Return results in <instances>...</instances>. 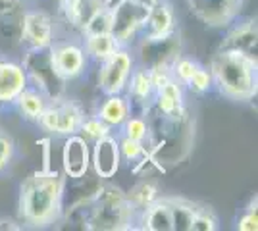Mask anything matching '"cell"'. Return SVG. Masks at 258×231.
Segmentation results:
<instances>
[{
  "label": "cell",
  "instance_id": "6da1fadb",
  "mask_svg": "<svg viewBox=\"0 0 258 231\" xmlns=\"http://www.w3.org/2000/svg\"><path fill=\"white\" fill-rule=\"evenodd\" d=\"M66 176L54 170H39L25 177L20 187V216L31 227H46L62 220Z\"/></svg>",
  "mask_w": 258,
  "mask_h": 231
},
{
  "label": "cell",
  "instance_id": "7a4b0ae2",
  "mask_svg": "<svg viewBox=\"0 0 258 231\" xmlns=\"http://www.w3.org/2000/svg\"><path fill=\"white\" fill-rule=\"evenodd\" d=\"M210 73L214 89L222 97L237 102H247L256 97L258 91V62L247 56L218 50L210 60Z\"/></svg>",
  "mask_w": 258,
  "mask_h": 231
},
{
  "label": "cell",
  "instance_id": "3957f363",
  "mask_svg": "<svg viewBox=\"0 0 258 231\" xmlns=\"http://www.w3.org/2000/svg\"><path fill=\"white\" fill-rule=\"evenodd\" d=\"M139 214L131 206L127 195L116 185L102 183L97 197L93 198V212L89 220V229L116 231L131 229L137 223Z\"/></svg>",
  "mask_w": 258,
  "mask_h": 231
},
{
  "label": "cell",
  "instance_id": "277c9868",
  "mask_svg": "<svg viewBox=\"0 0 258 231\" xmlns=\"http://www.w3.org/2000/svg\"><path fill=\"white\" fill-rule=\"evenodd\" d=\"M22 62L23 69L27 73L29 85L39 89L48 100L60 99L66 95V83L56 71L50 58V46L39 48V50H23Z\"/></svg>",
  "mask_w": 258,
  "mask_h": 231
},
{
  "label": "cell",
  "instance_id": "5b68a950",
  "mask_svg": "<svg viewBox=\"0 0 258 231\" xmlns=\"http://www.w3.org/2000/svg\"><path fill=\"white\" fill-rule=\"evenodd\" d=\"M85 118L83 106L76 100L60 97V99L48 100V104L44 106L43 114L39 116V120L35 121L44 133L54 135V137H70L79 133V127Z\"/></svg>",
  "mask_w": 258,
  "mask_h": 231
},
{
  "label": "cell",
  "instance_id": "8992f818",
  "mask_svg": "<svg viewBox=\"0 0 258 231\" xmlns=\"http://www.w3.org/2000/svg\"><path fill=\"white\" fill-rule=\"evenodd\" d=\"M151 4L143 0H121L110 10V35L119 46H131L139 39Z\"/></svg>",
  "mask_w": 258,
  "mask_h": 231
},
{
  "label": "cell",
  "instance_id": "52a82bcc",
  "mask_svg": "<svg viewBox=\"0 0 258 231\" xmlns=\"http://www.w3.org/2000/svg\"><path fill=\"white\" fill-rule=\"evenodd\" d=\"M135 43H137L135 48H131L135 56V64L147 69L160 66L172 67V64L183 52L181 35L177 29L164 37H152V39L141 37Z\"/></svg>",
  "mask_w": 258,
  "mask_h": 231
},
{
  "label": "cell",
  "instance_id": "ba28073f",
  "mask_svg": "<svg viewBox=\"0 0 258 231\" xmlns=\"http://www.w3.org/2000/svg\"><path fill=\"white\" fill-rule=\"evenodd\" d=\"M135 67V56L131 46H118L114 54H110L98 64V89L102 95H119L127 87L131 71Z\"/></svg>",
  "mask_w": 258,
  "mask_h": 231
},
{
  "label": "cell",
  "instance_id": "9c48e42d",
  "mask_svg": "<svg viewBox=\"0 0 258 231\" xmlns=\"http://www.w3.org/2000/svg\"><path fill=\"white\" fill-rule=\"evenodd\" d=\"M50 58L56 71L66 83L79 79L89 66V58L83 50V44L81 41L74 39H56L50 44Z\"/></svg>",
  "mask_w": 258,
  "mask_h": 231
},
{
  "label": "cell",
  "instance_id": "30bf717a",
  "mask_svg": "<svg viewBox=\"0 0 258 231\" xmlns=\"http://www.w3.org/2000/svg\"><path fill=\"white\" fill-rule=\"evenodd\" d=\"M56 41V18L44 10H25L22 50L48 48Z\"/></svg>",
  "mask_w": 258,
  "mask_h": 231
},
{
  "label": "cell",
  "instance_id": "8fae6325",
  "mask_svg": "<svg viewBox=\"0 0 258 231\" xmlns=\"http://www.w3.org/2000/svg\"><path fill=\"white\" fill-rule=\"evenodd\" d=\"M189 10L208 27H227L237 20L241 0H187Z\"/></svg>",
  "mask_w": 258,
  "mask_h": 231
},
{
  "label": "cell",
  "instance_id": "7c38bea8",
  "mask_svg": "<svg viewBox=\"0 0 258 231\" xmlns=\"http://www.w3.org/2000/svg\"><path fill=\"white\" fill-rule=\"evenodd\" d=\"M29 79L20 60L0 54V108H12Z\"/></svg>",
  "mask_w": 258,
  "mask_h": 231
},
{
  "label": "cell",
  "instance_id": "4fadbf2b",
  "mask_svg": "<svg viewBox=\"0 0 258 231\" xmlns=\"http://www.w3.org/2000/svg\"><path fill=\"white\" fill-rule=\"evenodd\" d=\"M121 156L118 148V135L110 133L91 143V168L102 181H108L118 174Z\"/></svg>",
  "mask_w": 258,
  "mask_h": 231
},
{
  "label": "cell",
  "instance_id": "5bb4252c",
  "mask_svg": "<svg viewBox=\"0 0 258 231\" xmlns=\"http://www.w3.org/2000/svg\"><path fill=\"white\" fill-rule=\"evenodd\" d=\"M91 170V143L79 133L64 137L62 146V174L68 179L85 176Z\"/></svg>",
  "mask_w": 258,
  "mask_h": 231
},
{
  "label": "cell",
  "instance_id": "9a60e30c",
  "mask_svg": "<svg viewBox=\"0 0 258 231\" xmlns=\"http://www.w3.org/2000/svg\"><path fill=\"white\" fill-rule=\"evenodd\" d=\"M218 50H229V52H237L256 60L258 62V29L256 20H245L241 23H233L231 29L227 31L224 41L220 44Z\"/></svg>",
  "mask_w": 258,
  "mask_h": 231
},
{
  "label": "cell",
  "instance_id": "2e32d148",
  "mask_svg": "<svg viewBox=\"0 0 258 231\" xmlns=\"http://www.w3.org/2000/svg\"><path fill=\"white\" fill-rule=\"evenodd\" d=\"M152 106L173 121H187V108H185V87L175 79H170L166 85L156 89Z\"/></svg>",
  "mask_w": 258,
  "mask_h": 231
},
{
  "label": "cell",
  "instance_id": "e0dca14e",
  "mask_svg": "<svg viewBox=\"0 0 258 231\" xmlns=\"http://www.w3.org/2000/svg\"><path fill=\"white\" fill-rule=\"evenodd\" d=\"M100 10V4L97 0H64L58 4V16L60 22L66 23L68 29L81 37L89 20Z\"/></svg>",
  "mask_w": 258,
  "mask_h": 231
},
{
  "label": "cell",
  "instance_id": "ac0fdd59",
  "mask_svg": "<svg viewBox=\"0 0 258 231\" xmlns=\"http://www.w3.org/2000/svg\"><path fill=\"white\" fill-rule=\"evenodd\" d=\"M175 14H173L172 4L168 0H156L151 4V10L147 16V22L143 25L139 39H152V37H164L175 31Z\"/></svg>",
  "mask_w": 258,
  "mask_h": 231
},
{
  "label": "cell",
  "instance_id": "d6986e66",
  "mask_svg": "<svg viewBox=\"0 0 258 231\" xmlns=\"http://www.w3.org/2000/svg\"><path fill=\"white\" fill-rule=\"evenodd\" d=\"M141 223V229L149 231H173L172 225V208H170V198H156L152 204H149L137 218Z\"/></svg>",
  "mask_w": 258,
  "mask_h": 231
},
{
  "label": "cell",
  "instance_id": "ffe728a7",
  "mask_svg": "<svg viewBox=\"0 0 258 231\" xmlns=\"http://www.w3.org/2000/svg\"><path fill=\"white\" fill-rule=\"evenodd\" d=\"M95 116H98L112 131L119 129L121 123L131 116L127 97L123 93H119V95H104V100L98 104Z\"/></svg>",
  "mask_w": 258,
  "mask_h": 231
},
{
  "label": "cell",
  "instance_id": "44dd1931",
  "mask_svg": "<svg viewBox=\"0 0 258 231\" xmlns=\"http://www.w3.org/2000/svg\"><path fill=\"white\" fill-rule=\"evenodd\" d=\"M81 44H83V50H85L89 62H95L97 66L100 62H104L110 54H114L116 48L119 46V44L116 43V39L110 33L81 37Z\"/></svg>",
  "mask_w": 258,
  "mask_h": 231
},
{
  "label": "cell",
  "instance_id": "7402d4cb",
  "mask_svg": "<svg viewBox=\"0 0 258 231\" xmlns=\"http://www.w3.org/2000/svg\"><path fill=\"white\" fill-rule=\"evenodd\" d=\"M46 104H48V99L44 97L39 89H35L29 85V87H25L22 91V95L18 97V100H16L14 106H16L18 112L22 114L23 120L37 121L39 120V116L43 114Z\"/></svg>",
  "mask_w": 258,
  "mask_h": 231
},
{
  "label": "cell",
  "instance_id": "603a6c76",
  "mask_svg": "<svg viewBox=\"0 0 258 231\" xmlns=\"http://www.w3.org/2000/svg\"><path fill=\"white\" fill-rule=\"evenodd\" d=\"M118 148L121 160H125L129 166H133L135 172L141 170V168H145L149 162H152L151 154L147 150L145 143H139V141H133V139L118 135Z\"/></svg>",
  "mask_w": 258,
  "mask_h": 231
},
{
  "label": "cell",
  "instance_id": "cb8c5ba5",
  "mask_svg": "<svg viewBox=\"0 0 258 231\" xmlns=\"http://www.w3.org/2000/svg\"><path fill=\"white\" fill-rule=\"evenodd\" d=\"M170 208H172L173 231H191L197 204L185 198H170Z\"/></svg>",
  "mask_w": 258,
  "mask_h": 231
},
{
  "label": "cell",
  "instance_id": "d4e9b609",
  "mask_svg": "<svg viewBox=\"0 0 258 231\" xmlns=\"http://www.w3.org/2000/svg\"><path fill=\"white\" fill-rule=\"evenodd\" d=\"M125 195H127L129 202H131V206L135 208V212L141 214L149 204H152V202L158 198V189H156V185L151 183V181H141V183H137V185L131 189L129 193H125Z\"/></svg>",
  "mask_w": 258,
  "mask_h": 231
},
{
  "label": "cell",
  "instance_id": "484cf974",
  "mask_svg": "<svg viewBox=\"0 0 258 231\" xmlns=\"http://www.w3.org/2000/svg\"><path fill=\"white\" fill-rule=\"evenodd\" d=\"M118 135L127 137V139H133V141H139V143H145L147 137H149V121H147L145 116H135V114H131L127 120L121 123Z\"/></svg>",
  "mask_w": 258,
  "mask_h": 231
},
{
  "label": "cell",
  "instance_id": "4316f807",
  "mask_svg": "<svg viewBox=\"0 0 258 231\" xmlns=\"http://www.w3.org/2000/svg\"><path fill=\"white\" fill-rule=\"evenodd\" d=\"M110 133H114V131H112L98 116H95V114H93V116H85L81 127H79V135H81L85 141H89V143H95L97 139L106 137Z\"/></svg>",
  "mask_w": 258,
  "mask_h": 231
},
{
  "label": "cell",
  "instance_id": "83f0119b",
  "mask_svg": "<svg viewBox=\"0 0 258 231\" xmlns=\"http://www.w3.org/2000/svg\"><path fill=\"white\" fill-rule=\"evenodd\" d=\"M185 89H189L195 95H206V93H210L214 89V81H212L210 69L205 67L203 64H199L197 69H195V73L189 79V83L185 85Z\"/></svg>",
  "mask_w": 258,
  "mask_h": 231
},
{
  "label": "cell",
  "instance_id": "f1b7e54d",
  "mask_svg": "<svg viewBox=\"0 0 258 231\" xmlns=\"http://www.w3.org/2000/svg\"><path fill=\"white\" fill-rule=\"evenodd\" d=\"M197 66H199V62L197 60H193V58H189V56H179L175 62L172 64V77L177 81V83H181L183 87L189 83V79H191V75L195 73V69H197Z\"/></svg>",
  "mask_w": 258,
  "mask_h": 231
},
{
  "label": "cell",
  "instance_id": "f546056e",
  "mask_svg": "<svg viewBox=\"0 0 258 231\" xmlns=\"http://www.w3.org/2000/svg\"><path fill=\"white\" fill-rule=\"evenodd\" d=\"M100 33H110V10H100L89 20V23L85 25L81 37H87V35H100Z\"/></svg>",
  "mask_w": 258,
  "mask_h": 231
},
{
  "label": "cell",
  "instance_id": "4dcf8cb0",
  "mask_svg": "<svg viewBox=\"0 0 258 231\" xmlns=\"http://www.w3.org/2000/svg\"><path fill=\"white\" fill-rule=\"evenodd\" d=\"M214 229H218V220H216V216L212 214V210L205 208V206H197L191 231H214Z\"/></svg>",
  "mask_w": 258,
  "mask_h": 231
},
{
  "label": "cell",
  "instance_id": "1f68e13d",
  "mask_svg": "<svg viewBox=\"0 0 258 231\" xmlns=\"http://www.w3.org/2000/svg\"><path fill=\"white\" fill-rule=\"evenodd\" d=\"M14 154H16V144L10 135L0 131V174L12 164L14 160Z\"/></svg>",
  "mask_w": 258,
  "mask_h": 231
},
{
  "label": "cell",
  "instance_id": "d6a6232c",
  "mask_svg": "<svg viewBox=\"0 0 258 231\" xmlns=\"http://www.w3.org/2000/svg\"><path fill=\"white\" fill-rule=\"evenodd\" d=\"M237 229L239 231H256L258 229V210H256V197L250 200L248 208L245 214L237 221Z\"/></svg>",
  "mask_w": 258,
  "mask_h": 231
},
{
  "label": "cell",
  "instance_id": "836d02e7",
  "mask_svg": "<svg viewBox=\"0 0 258 231\" xmlns=\"http://www.w3.org/2000/svg\"><path fill=\"white\" fill-rule=\"evenodd\" d=\"M22 225H18L14 220H0V229H20Z\"/></svg>",
  "mask_w": 258,
  "mask_h": 231
},
{
  "label": "cell",
  "instance_id": "e575fe53",
  "mask_svg": "<svg viewBox=\"0 0 258 231\" xmlns=\"http://www.w3.org/2000/svg\"><path fill=\"white\" fill-rule=\"evenodd\" d=\"M98 4H100V8H104V10H112L114 6H118L121 0H97Z\"/></svg>",
  "mask_w": 258,
  "mask_h": 231
},
{
  "label": "cell",
  "instance_id": "d590c367",
  "mask_svg": "<svg viewBox=\"0 0 258 231\" xmlns=\"http://www.w3.org/2000/svg\"><path fill=\"white\" fill-rule=\"evenodd\" d=\"M50 2H52V4H56V6H58V4H62L64 0H50Z\"/></svg>",
  "mask_w": 258,
  "mask_h": 231
},
{
  "label": "cell",
  "instance_id": "8d00e7d4",
  "mask_svg": "<svg viewBox=\"0 0 258 231\" xmlns=\"http://www.w3.org/2000/svg\"><path fill=\"white\" fill-rule=\"evenodd\" d=\"M145 2H147V4H152V2H156V0H145Z\"/></svg>",
  "mask_w": 258,
  "mask_h": 231
}]
</instances>
